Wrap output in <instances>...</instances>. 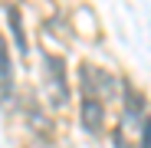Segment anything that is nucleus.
I'll list each match as a JSON object with an SVG mask.
<instances>
[{"mask_svg":"<svg viewBox=\"0 0 151 148\" xmlns=\"http://www.w3.org/2000/svg\"><path fill=\"white\" fill-rule=\"evenodd\" d=\"M43 66H46V86H49V102L56 109H63L69 102V82H66V63L56 53H43Z\"/></svg>","mask_w":151,"mask_h":148,"instance_id":"f257e3e1","label":"nucleus"},{"mask_svg":"<svg viewBox=\"0 0 151 148\" xmlns=\"http://www.w3.org/2000/svg\"><path fill=\"white\" fill-rule=\"evenodd\" d=\"M23 112H27L30 132H33L40 142H49V138H53V125H49V118H46V112L40 109V102H36L33 92H27V99H23Z\"/></svg>","mask_w":151,"mask_h":148,"instance_id":"f03ea898","label":"nucleus"},{"mask_svg":"<svg viewBox=\"0 0 151 148\" xmlns=\"http://www.w3.org/2000/svg\"><path fill=\"white\" fill-rule=\"evenodd\" d=\"M102 118H105V99L82 92V129L99 135L102 132Z\"/></svg>","mask_w":151,"mask_h":148,"instance_id":"7ed1b4c3","label":"nucleus"},{"mask_svg":"<svg viewBox=\"0 0 151 148\" xmlns=\"http://www.w3.org/2000/svg\"><path fill=\"white\" fill-rule=\"evenodd\" d=\"M13 95V66H10V49L0 36V99Z\"/></svg>","mask_w":151,"mask_h":148,"instance_id":"20e7f679","label":"nucleus"},{"mask_svg":"<svg viewBox=\"0 0 151 148\" xmlns=\"http://www.w3.org/2000/svg\"><path fill=\"white\" fill-rule=\"evenodd\" d=\"M7 20H10V30H13V36H17L20 53L27 56V53H30V46H27V33H23V27H20V10H17V7H7Z\"/></svg>","mask_w":151,"mask_h":148,"instance_id":"39448f33","label":"nucleus"},{"mask_svg":"<svg viewBox=\"0 0 151 148\" xmlns=\"http://www.w3.org/2000/svg\"><path fill=\"white\" fill-rule=\"evenodd\" d=\"M141 148H151V115L141 122Z\"/></svg>","mask_w":151,"mask_h":148,"instance_id":"423d86ee","label":"nucleus"}]
</instances>
